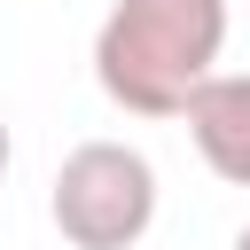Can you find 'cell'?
<instances>
[{
  "label": "cell",
  "instance_id": "277c9868",
  "mask_svg": "<svg viewBox=\"0 0 250 250\" xmlns=\"http://www.w3.org/2000/svg\"><path fill=\"white\" fill-rule=\"evenodd\" d=\"M0 172H8V117H0Z\"/></svg>",
  "mask_w": 250,
  "mask_h": 250
},
{
  "label": "cell",
  "instance_id": "5b68a950",
  "mask_svg": "<svg viewBox=\"0 0 250 250\" xmlns=\"http://www.w3.org/2000/svg\"><path fill=\"white\" fill-rule=\"evenodd\" d=\"M234 250H250V227H242V234H234Z\"/></svg>",
  "mask_w": 250,
  "mask_h": 250
},
{
  "label": "cell",
  "instance_id": "3957f363",
  "mask_svg": "<svg viewBox=\"0 0 250 250\" xmlns=\"http://www.w3.org/2000/svg\"><path fill=\"white\" fill-rule=\"evenodd\" d=\"M188 141L195 156L227 180V188H250V70H211L195 94H188Z\"/></svg>",
  "mask_w": 250,
  "mask_h": 250
},
{
  "label": "cell",
  "instance_id": "6da1fadb",
  "mask_svg": "<svg viewBox=\"0 0 250 250\" xmlns=\"http://www.w3.org/2000/svg\"><path fill=\"white\" fill-rule=\"evenodd\" d=\"M227 55V0H109L94 78L133 117H180Z\"/></svg>",
  "mask_w": 250,
  "mask_h": 250
},
{
  "label": "cell",
  "instance_id": "7a4b0ae2",
  "mask_svg": "<svg viewBox=\"0 0 250 250\" xmlns=\"http://www.w3.org/2000/svg\"><path fill=\"white\" fill-rule=\"evenodd\" d=\"M47 211L70 250H133L156 227V164L133 141H78L55 164Z\"/></svg>",
  "mask_w": 250,
  "mask_h": 250
}]
</instances>
